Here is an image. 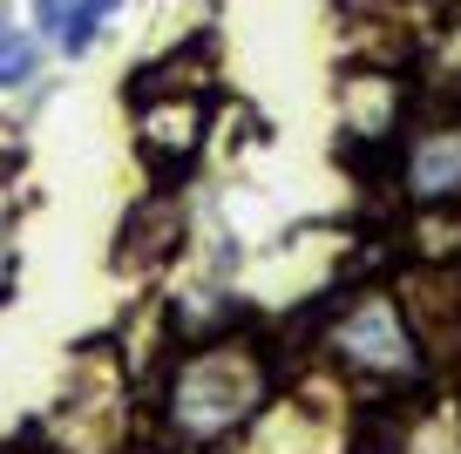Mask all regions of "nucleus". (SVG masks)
I'll return each mask as SVG.
<instances>
[{
	"mask_svg": "<svg viewBox=\"0 0 461 454\" xmlns=\"http://www.w3.org/2000/svg\"><path fill=\"white\" fill-rule=\"evenodd\" d=\"M265 394V367L258 353H230V346H203L197 359H184L170 386V421L184 427L190 440H211L224 427H238Z\"/></svg>",
	"mask_w": 461,
	"mask_h": 454,
	"instance_id": "obj_1",
	"label": "nucleus"
},
{
	"mask_svg": "<svg viewBox=\"0 0 461 454\" xmlns=\"http://www.w3.org/2000/svg\"><path fill=\"white\" fill-rule=\"evenodd\" d=\"M401 190L420 211L461 197V115H420L401 142Z\"/></svg>",
	"mask_w": 461,
	"mask_h": 454,
	"instance_id": "obj_2",
	"label": "nucleus"
},
{
	"mask_svg": "<svg viewBox=\"0 0 461 454\" xmlns=\"http://www.w3.org/2000/svg\"><path fill=\"white\" fill-rule=\"evenodd\" d=\"M332 353H339L346 367H360V373H387V380H401V373L420 367L414 332H407L401 305H387V298H366V305H353V319L332 332Z\"/></svg>",
	"mask_w": 461,
	"mask_h": 454,
	"instance_id": "obj_3",
	"label": "nucleus"
},
{
	"mask_svg": "<svg viewBox=\"0 0 461 454\" xmlns=\"http://www.w3.org/2000/svg\"><path fill=\"white\" fill-rule=\"evenodd\" d=\"M401 319L420 346L461 353V271H420V278H407Z\"/></svg>",
	"mask_w": 461,
	"mask_h": 454,
	"instance_id": "obj_4",
	"label": "nucleus"
},
{
	"mask_svg": "<svg viewBox=\"0 0 461 454\" xmlns=\"http://www.w3.org/2000/svg\"><path fill=\"white\" fill-rule=\"evenodd\" d=\"M203 95H184L170 109H157L143 123V157H163V163H190V150L203 142Z\"/></svg>",
	"mask_w": 461,
	"mask_h": 454,
	"instance_id": "obj_5",
	"label": "nucleus"
},
{
	"mask_svg": "<svg viewBox=\"0 0 461 454\" xmlns=\"http://www.w3.org/2000/svg\"><path fill=\"white\" fill-rule=\"evenodd\" d=\"M407 448V413L401 407H366L360 434H353V454H401Z\"/></svg>",
	"mask_w": 461,
	"mask_h": 454,
	"instance_id": "obj_6",
	"label": "nucleus"
},
{
	"mask_svg": "<svg viewBox=\"0 0 461 454\" xmlns=\"http://www.w3.org/2000/svg\"><path fill=\"white\" fill-rule=\"evenodd\" d=\"M115 14V0H75V14H68V28H61V41H68V55H82L88 41H95V28Z\"/></svg>",
	"mask_w": 461,
	"mask_h": 454,
	"instance_id": "obj_7",
	"label": "nucleus"
},
{
	"mask_svg": "<svg viewBox=\"0 0 461 454\" xmlns=\"http://www.w3.org/2000/svg\"><path fill=\"white\" fill-rule=\"evenodd\" d=\"M28 68H34L28 41H14V34H7V21H0V82H21Z\"/></svg>",
	"mask_w": 461,
	"mask_h": 454,
	"instance_id": "obj_8",
	"label": "nucleus"
},
{
	"mask_svg": "<svg viewBox=\"0 0 461 454\" xmlns=\"http://www.w3.org/2000/svg\"><path fill=\"white\" fill-rule=\"evenodd\" d=\"M41 7V28H68V14H75V0H34Z\"/></svg>",
	"mask_w": 461,
	"mask_h": 454,
	"instance_id": "obj_9",
	"label": "nucleus"
}]
</instances>
